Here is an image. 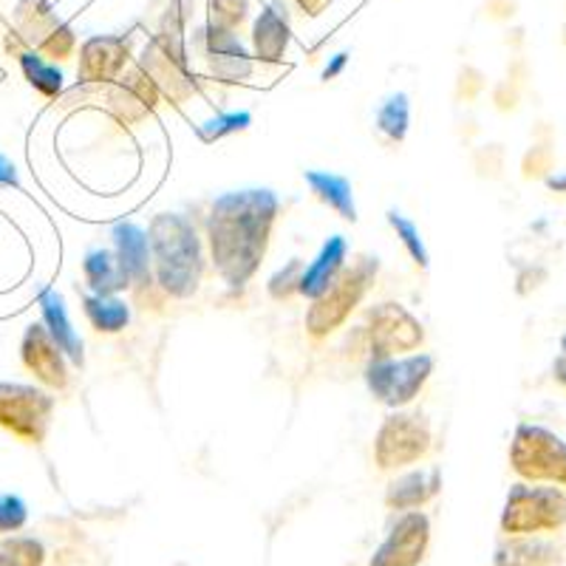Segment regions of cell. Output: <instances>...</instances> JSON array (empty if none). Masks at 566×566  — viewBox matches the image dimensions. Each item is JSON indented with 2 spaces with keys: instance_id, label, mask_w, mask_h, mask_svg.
<instances>
[{
  "instance_id": "obj_1",
  "label": "cell",
  "mask_w": 566,
  "mask_h": 566,
  "mask_svg": "<svg viewBox=\"0 0 566 566\" xmlns=\"http://www.w3.org/2000/svg\"><path fill=\"white\" fill-rule=\"evenodd\" d=\"M277 207V196L266 187L232 190L212 201L207 241L216 272L230 290H241L264 261Z\"/></svg>"
},
{
  "instance_id": "obj_2",
  "label": "cell",
  "mask_w": 566,
  "mask_h": 566,
  "mask_svg": "<svg viewBox=\"0 0 566 566\" xmlns=\"http://www.w3.org/2000/svg\"><path fill=\"white\" fill-rule=\"evenodd\" d=\"M148 241L159 290L176 301L196 295L205 275V252L193 221L181 212H159L148 227Z\"/></svg>"
},
{
  "instance_id": "obj_3",
  "label": "cell",
  "mask_w": 566,
  "mask_h": 566,
  "mask_svg": "<svg viewBox=\"0 0 566 566\" xmlns=\"http://www.w3.org/2000/svg\"><path fill=\"white\" fill-rule=\"evenodd\" d=\"M193 12L196 0H174L168 12L161 14L159 32L150 38V43L145 45V52H142L139 60V69L170 99L190 97L196 88L185 45V29L193 20Z\"/></svg>"
},
{
  "instance_id": "obj_4",
  "label": "cell",
  "mask_w": 566,
  "mask_h": 566,
  "mask_svg": "<svg viewBox=\"0 0 566 566\" xmlns=\"http://www.w3.org/2000/svg\"><path fill=\"white\" fill-rule=\"evenodd\" d=\"M377 272H380V261L374 255H360L352 266H343L335 283L317 301H312L310 312H306V332L312 340L335 335L348 321V315L360 306Z\"/></svg>"
},
{
  "instance_id": "obj_5",
  "label": "cell",
  "mask_w": 566,
  "mask_h": 566,
  "mask_svg": "<svg viewBox=\"0 0 566 566\" xmlns=\"http://www.w3.org/2000/svg\"><path fill=\"white\" fill-rule=\"evenodd\" d=\"M502 533L510 538L555 533L566 524V493L558 488L513 484L502 510Z\"/></svg>"
},
{
  "instance_id": "obj_6",
  "label": "cell",
  "mask_w": 566,
  "mask_h": 566,
  "mask_svg": "<svg viewBox=\"0 0 566 566\" xmlns=\"http://www.w3.org/2000/svg\"><path fill=\"white\" fill-rule=\"evenodd\" d=\"M510 464L527 482H549L566 488V442L549 428L522 422L510 442Z\"/></svg>"
},
{
  "instance_id": "obj_7",
  "label": "cell",
  "mask_w": 566,
  "mask_h": 566,
  "mask_svg": "<svg viewBox=\"0 0 566 566\" xmlns=\"http://www.w3.org/2000/svg\"><path fill=\"white\" fill-rule=\"evenodd\" d=\"M433 357L431 354H408V357H388L371 360L366 366V386L377 402L388 408L411 406L424 382L431 380Z\"/></svg>"
},
{
  "instance_id": "obj_8",
  "label": "cell",
  "mask_w": 566,
  "mask_h": 566,
  "mask_svg": "<svg viewBox=\"0 0 566 566\" xmlns=\"http://www.w3.org/2000/svg\"><path fill=\"white\" fill-rule=\"evenodd\" d=\"M431 422L422 413L394 411L382 419L374 437V459L380 470H399L417 464L431 451Z\"/></svg>"
},
{
  "instance_id": "obj_9",
  "label": "cell",
  "mask_w": 566,
  "mask_h": 566,
  "mask_svg": "<svg viewBox=\"0 0 566 566\" xmlns=\"http://www.w3.org/2000/svg\"><path fill=\"white\" fill-rule=\"evenodd\" d=\"M54 397L43 388L0 382V428L20 442L40 444L52 428Z\"/></svg>"
},
{
  "instance_id": "obj_10",
  "label": "cell",
  "mask_w": 566,
  "mask_h": 566,
  "mask_svg": "<svg viewBox=\"0 0 566 566\" xmlns=\"http://www.w3.org/2000/svg\"><path fill=\"white\" fill-rule=\"evenodd\" d=\"M366 337L371 360H388V357L417 352L424 340V328L402 303L386 301L368 312Z\"/></svg>"
},
{
  "instance_id": "obj_11",
  "label": "cell",
  "mask_w": 566,
  "mask_h": 566,
  "mask_svg": "<svg viewBox=\"0 0 566 566\" xmlns=\"http://www.w3.org/2000/svg\"><path fill=\"white\" fill-rule=\"evenodd\" d=\"M431 544V522L422 510H408L397 518L391 533L374 549L368 566H419Z\"/></svg>"
},
{
  "instance_id": "obj_12",
  "label": "cell",
  "mask_w": 566,
  "mask_h": 566,
  "mask_svg": "<svg viewBox=\"0 0 566 566\" xmlns=\"http://www.w3.org/2000/svg\"><path fill=\"white\" fill-rule=\"evenodd\" d=\"M201 54H205L210 74L224 83H241V80L252 77V52L239 40V32L232 29L216 27L207 23L196 34Z\"/></svg>"
},
{
  "instance_id": "obj_13",
  "label": "cell",
  "mask_w": 566,
  "mask_h": 566,
  "mask_svg": "<svg viewBox=\"0 0 566 566\" xmlns=\"http://www.w3.org/2000/svg\"><path fill=\"white\" fill-rule=\"evenodd\" d=\"M130 63V40L123 34H94L80 45L77 77L83 85H111Z\"/></svg>"
},
{
  "instance_id": "obj_14",
  "label": "cell",
  "mask_w": 566,
  "mask_h": 566,
  "mask_svg": "<svg viewBox=\"0 0 566 566\" xmlns=\"http://www.w3.org/2000/svg\"><path fill=\"white\" fill-rule=\"evenodd\" d=\"M20 360H23V366H27L43 386L57 388V391H65V388H69L65 354L60 352V346L52 340V335L45 332L43 323H32V326L23 332V340H20Z\"/></svg>"
},
{
  "instance_id": "obj_15",
  "label": "cell",
  "mask_w": 566,
  "mask_h": 566,
  "mask_svg": "<svg viewBox=\"0 0 566 566\" xmlns=\"http://www.w3.org/2000/svg\"><path fill=\"white\" fill-rule=\"evenodd\" d=\"M159 97L161 91L156 88L154 80H150L139 65H134L125 77L111 83L108 91L111 111H114L119 119H125V123H139L142 116H148L150 111L156 108Z\"/></svg>"
},
{
  "instance_id": "obj_16",
  "label": "cell",
  "mask_w": 566,
  "mask_h": 566,
  "mask_svg": "<svg viewBox=\"0 0 566 566\" xmlns=\"http://www.w3.org/2000/svg\"><path fill=\"white\" fill-rule=\"evenodd\" d=\"M111 239H114V252L116 258H119V264L128 272L130 286H134V290L150 286L154 261H150L148 232L142 230L139 224H134V221H116V224L111 227Z\"/></svg>"
},
{
  "instance_id": "obj_17",
  "label": "cell",
  "mask_w": 566,
  "mask_h": 566,
  "mask_svg": "<svg viewBox=\"0 0 566 566\" xmlns=\"http://www.w3.org/2000/svg\"><path fill=\"white\" fill-rule=\"evenodd\" d=\"M290 9L283 7V0H272L270 7L258 14L255 23H252V60H258V63H281L286 49H290Z\"/></svg>"
},
{
  "instance_id": "obj_18",
  "label": "cell",
  "mask_w": 566,
  "mask_h": 566,
  "mask_svg": "<svg viewBox=\"0 0 566 566\" xmlns=\"http://www.w3.org/2000/svg\"><path fill=\"white\" fill-rule=\"evenodd\" d=\"M38 303H40V315H43L45 332L52 335V340L57 343L60 352L65 354V360H71L74 366L83 368L85 363L83 340H80V335L74 332V326H71L63 295H60L57 290H52V286H45V290L40 292Z\"/></svg>"
},
{
  "instance_id": "obj_19",
  "label": "cell",
  "mask_w": 566,
  "mask_h": 566,
  "mask_svg": "<svg viewBox=\"0 0 566 566\" xmlns=\"http://www.w3.org/2000/svg\"><path fill=\"white\" fill-rule=\"evenodd\" d=\"M346 255H348V244L343 235H335V239H328L326 244L321 247L317 258L312 261L301 275V286H297V295L310 297V301H317L323 292L335 283V277L340 275V270L346 266Z\"/></svg>"
},
{
  "instance_id": "obj_20",
  "label": "cell",
  "mask_w": 566,
  "mask_h": 566,
  "mask_svg": "<svg viewBox=\"0 0 566 566\" xmlns=\"http://www.w3.org/2000/svg\"><path fill=\"white\" fill-rule=\"evenodd\" d=\"M442 490V470H411L406 476L394 479L386 490L388 510H419Z\"/></svg>"
},
{
  "instance_id": "obj_21",
  "label": "cell",
  "mask_w": 566,
  "mask_h": 566,
  "mask_svg": "<svg viewBox=\"0 0 566 566\" xmlns=\"http://www.w3.org/2000/svg\"><path fill=\"white\" fill-rule=\"evenodd\" d=\"M12 34L14 38L12 43H9V49H12L14 57H18V65L20 71H23L27 83L32 85L38 94H43L45 99L60 97V94H63V71H60L54 63H49V60H45L38 49H32V45L20 38L18 32Z\"/></svg>"
},
{
  "instance_id": "obj_22",
  "label": "cell",
  "mask_w": 566,
  "mask_h": 566,
  "mask_svg": "<svg viewBox=\"0 0 566 566\" xmlns=\"http://www.w3.org/2000/svg\"><path fill=\"white\" fill-rule=\"evenodd\" d=\"M83 277L91 295H119L130 290V277L123 270L114 250H91L85 252Z\"/></svg>"
},
{
  "instance_id": "obj_23",
  "label": "cell",
  "mask_w": 566,
  "mask_h": 566,
  "mask_svg": "<svg viewBox=\"0 0 566 566\" xmlns=\"http://www.w3.org/2000/svg\"><path fill=\"white\" fill-rule=\"evenodd\" d=\"M306 185L312 187V193L328 205L332 210L346 221H357V207H354V193H352V181L346 176L326 174V170H306L303 174Z\"/></svg>"
},
{
  "instance_id": "obj_24",
  "label": "cell",
  "mask_w": 566,
  "mask_h": 566,
  "mask_svg": "<svg viewBox=\"0 0 566 566\" xmlns=\"http://www.w3.org/2000/svg\"><path fill=\"white\" fill-rule=\"evenodd\" d=\"M83 312L94 332L119 335L130 323V306L119 295H83Z\"/></svg>"
},
{
  "instance_id": "obj_25",
  "label": "cell",
  "mask_w": 566,
  "mask_h": 566,
  "mask_svg": "<svg viewBox=\"0 0 566 566\" xmlns=\"http://www.w3.org/2000/svg\"><path fill=\"white\" fill-rule=\"evenodd\" d=\"M558 560L555 547L535 541L533 535L510 538V544L495 549V566H553Z\"/></svg>"
},
{
  "instance_id": "obj_26",
  "label": "cell",
  "mask_w": 566,
  "mask_h": 566,
  "mask_svg": "<svg viewBox=\"0 0 566 566\" xmlns=\"http://www.w3.org/2000/svg\"><path fill=\"white\" fill-rule=\"evenodd\" d=\"M408 125H411V103H408V94L399 91V94H391L377 111V128L391 142H402L408 134Z\"/></svg>"
},
{
  "instance_id": "obj_27",
  "label": "cell",
  "mask_w": 566,
  "mask_h": 566,
  "mask_svg": "<svg viewBox=\"0 0 566 566\" xmlns=\"http://www.w3.org/2000/svg\"><path fill=\"white\" fill-rule=\"evenodd\" d=\"M77 32L69 27V23H63V20H57L52 29H49V34H45L43 40H40L34 49H38L43 57L49 60H69L71 54L77 52Z\"/></svg>"
},
{
  "instance_id": "obj_28",
  "label": "cell",
  "mask_w": 566,
  "mask_h": 566,
  "mask_svg": "<svg viewBox=\"0 0 566 566\" xmlns=\"http://www.w3.org/2000/svg\"><path fill=\"white\" fill-rule=\"evenodd\" d=\"M388 224L394 227V232H397V239L402 241V247L408 250V255L413 258V264L419 266V270H428V250H424L422 244V235H419V227L413 224L411 219H406L402 212L397 210H388Z\"/></svg>"
},
{
  "instance_id": "obj_29",
  "label": "cell",
  "mask_w": 566,
  "mask_h": 566,
  "mask_svg": "<svg viewBox=\"0 0 566 566\" xmlns=\"http://www.w3.org/2000/svg\"><path fill=\"white\" fill-rule=\"evenodd\" d=\"M250 0H210V23L232 29V32H239L244 27L247 20H250Z\"/></svg>"
},
{
  "instance_id": "obj_30",
  "label": "cell",
  "mask_w": 566,
  "mask_h": 566,
  "mask_svg": "<svg viewBox=\"0 0 566 566\" xmlns=\"http://www.w3.org/2000/svg\"><path fill=\"white\" fill-rule=\"evenodd\" d=\"M250 125H252L250 111H232V114H221V116H216V119H210V123L201 125L199 134L205 142H219V139H224V136L247 130Z\"/></svg>"
},
{
  "instance_id": "obj_31",
  "label": "cell",
  "mask_w": 566,
  "mask_h": 566,
  "mask_svg": "<svg viewBox=\"0 0 566 566\" xmlns=\"http://www.w3.org/2000/svg\"><path fill=\"white\" fill-rule=\"evenodd\" d=\"M0 549H7L9 558L18 566H43L45 560V547L38 538H29V535H12L0 544Z\"/></svg>"
},
{
  "instance_id": "obj_32",
  "label": "cell",
  "mask_w": 566,
  "mask_h": 566,
  "mask_svg": "<svg viewBox=\"0 0 566 566\" xmlns=\"http://www.w3.org/2000/svg\"><path fill=\"white\" fill-rule=\"evenodd\" d=\"M301 275H303V261L292 258L290 264L283 266V270H277L275 275L270 277V283H266L272 301H290V297H295L297 286H301Z\"/></svg>"
},
{
  "instance_id": "obj_33",
  "label": "cell",
  "mask_w": 566,
  "mask_h": 566,
  "mask_svg": "<svg viewBox=\"0 0 566 566\" xmlns=\"http://www.w3.org/2000/svg\"><path fill=\"white\" fill-rule=\"evenodd\" d=\"M29 522V507L20 495L0 493V535L18 533L27 527Z\"/></svg>"
},
{
  "instance_id": "obj_34",
  "label": "cell",
  "mask_w": 566,
  "mask_h": 566,
  "mask_svg": "<svg viewBox=\"0 0 566 566\" xmlns=\"http://www.w3.org/2000/svg\"><path fill=\"white\" fill-rule=\"evenodd\" d=\"M555 168V150L549 145H533L522 159L524 179H544Z\"/></svg>"
},
{
  "instance_id": "obj_35",
  "label": "cell",
  "mask_w": 566,
  "mask_h": 566,
  "mask_svg": "<svg viewBox=\"0 0 566 566\" xmlns=\"http://www.w3.org/2000/svg\"><path fill=\"white\" fill-rule=\"evenodd\" d=\"M484 91V77L482 71L473 69V65H464L462 71H459V83H457V94L459 99H476L479 94Z\"/></svg>"
},
{
  "instance_id": "obj_36",
  "label": "cell",
  "mask_w": 566,
  "mask_h": 566,
  "mask_svg": "<svg viewBox=\"0 0 566 566\" xmlns=\"http://www.w3.org/2000/svg\"><path fill=\"white\" fill-rule=\"evenodd\" d=\"M493 103H495V108L502 111V114H507V111H515V105H518V88H515V83L504 80V83L495 85Z\"/></svg>"
},
{
  "instance_id": "obj_37",
  "label": "cell",
  "mask_w": 566,
  "mask_h": 566,
  "mask_svg": "<svg viewBox=\"0 0 566 566\" xmlns=\"http://www.w3.org/2000/svg\"><path fill=\"white\" fill-rule=\"evenodd\" d=\"M0 185L20 187V176H18V168H14V161L3 154H0Z\"/></svg>"
},
{
  "instance_id": "obj_38",
  "label": "cell",
  "mask_w": 566,
  "mask_h": 566,
  "mask_svg": "<svg viewBox=\"0 0 566 566\" xmlns=\"http://www.w3.org/2000/svg\"><path fill=\"white\" fill-rule=\"evenodd\" d=\"M488 14L495 20H507L515 14L513 0H488Z\"/></svg>"
},
{
  "instance_id": "obj_39",
  "label": "cell",
  "mask_w": 566,
  "mask_h": 566,
  "mask_svg": "<svg viewBox=\"0 0 566 566\" xmlns=\"http://www.w3.org/2000/svg\"><path fill=\"white\" fill-rule=\"evenodd\" d=\"M346 65H348V54L346 52L335 54V57H332V63L323 69V80H326V83H328V80H337L343 71H346Z\"/></svg>"
},
{
  "instance_id": "obj_40",
  "label": "cell",
  "mask_w": 566,
  "mask_h": 566,
  "mask_svg": "<svg viewBox=\"0 0 566 566\" xmlns=\"http://www.w3.org/2000/svg\"><path fill=\"white\" fill-rule=\"evenodd\" d=\"M297 9H301L303 14H310V18H315V14H321L323 9L332 3V0H292Z\"/></svg>"
},
{
  "instance_id": "obj_41",
  "label": "cell",
  "mask_w": 566,
  "mask_h": 566,
  "mask_svg": "<svg viewBox=\"0 0 566 566\" xmlns=\"http://www.w3.org/2000/svg\"><path fill=\"white\" fill-rule=\"evenodd\" d=\"M555 377H558V380L566 386V357L564 354H560L558 360H555Z\"/></svg>"
},
{
  "instance_id": "obj_42",
  "label": "cell",
  "mask_w": 566,
  "mask_h": 566,
  "mask_svg": "<svg viewBox=\"0 0 566 566\" xmlns=\"http://www.w3.org/2000/svg\"><path fill=\"white\" fill-rule=\"evenodd\" d=\"M547 185L558 190V193H566V176H553V179H547Z\"/></svg>"
},
{
  "instance_id": "obj_43",
  "label": "cell",
  "mask_w": 566,
  "mask_h": 566,
  "mask_svg": "<svg viewBox=\"0 0 566 566\" xmlns=\"http://www.w3.org/2000/svg\"><path fill=\"white\" fill-rule=\"evenodd\" d=\"M0 566H18L12 558H9L7 549H0Z\"/></svg>"
},
{
  "instance_id": "obj_44",
  "label": "cell",
  "mask_w": 566,
  "mask_h": 566,
  "mask_svg": "<svg viewBox=\"0 0 566 566\" xmlns=\"http://www.w3.org/2000/svg\"><path fill=\"white\" fill-rule=\"evenodd\" d=\"M564 357H566V337H564Z\"/></svg>"
}]
</instances>
